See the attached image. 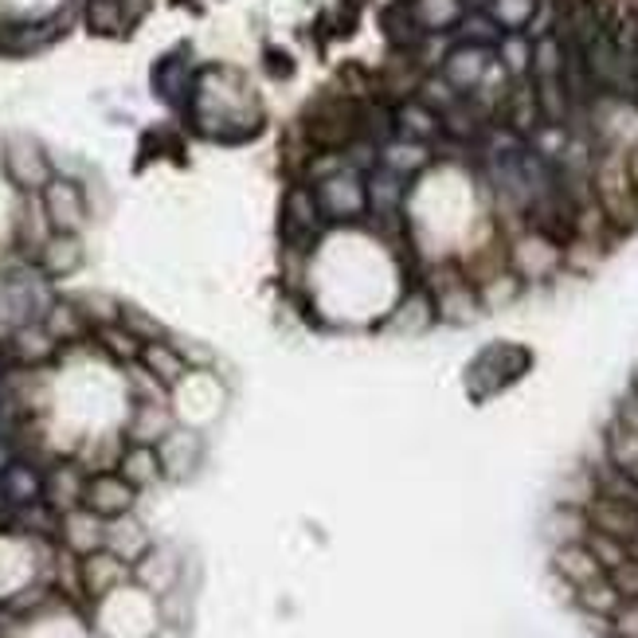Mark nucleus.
<instances>
[{
  "label": "nucleus",
  "mask_w": 638,
  "mask_h": 638,
  "mask_svg": "<svg viewBox=\"0 0 638 638\" xmlns=\"http://www.w3.org/2000/svg\"><path fill=\"white\" fill-rule=\"evenodd\" d=\"M169 427V412H164L161 400H146V407H138V419H134V439L138 443H153L164 435Z\"/></svg>",
  "instance_id": "obj_14"
},
{
  "label": "nucleus",
  "mask_w": 638,
  "mask_h": 638,
  "mask_svg": "<svg viewBox=\"0 0 638 638\" xmlns=\"http://www.w3.org/2000/svg\"><path fill=\"white\" fill-rule=\"evenodd\" d=\"M4 169H9V177L24 192H44L47 184H52L47 153H44V146L32 138H12L9 146H4Z\"/></svg>",
  "instance_id": "obj_2"
},
{
  "label": "nucleus",
  "mask_w": 638,
  "mask_h": 638,
  "mask_svg": "<svg viewBox=\"0 0 638 638\" xmlns=\"http://www.w3.org/2000/svg\"><path fill=\"white\" fill-rule=\"evenodd\" d=\"M630 389L638 392V364H635V372H630Z\"/></svg>",
  "instance_id": "obj_21"
},
{
  "label": "nucleus",
  "mask_w": 638,
  "mask_h": 638,
  "mask_svg": "<svg viewBox=\"0 0 638 638\" xmlns=\"http://www.w3.org/2000/svg\"><path fill=\"white\" fill-rule=\"evenodd\" d=\"M121 579H126V561L121 556H114L110 549L87 552V561H83V584H87V592L103 595L110 587H118Z\"/></svg>",
  "instance_id": "obj_10"
},
{
  "label": "nucleus",
  "mask_w": 638,
  "mask_h": 638,
  "mask_svg": "<svg viewBox=\"0 0 638 638\" xmlns=\"http://www.w3.org/2000/svg\"><path fill=\"white\" fill-rule=\"evenodd\" d=\"M44 329L55 341H67V337H78L87 329V313L78 310V302H52L44 313Z\"/></svg>",
  "instance_id": "obj_12"
},
{
  "label": "nucleus",
  "mask_w": 638,
  "mask_h": 638,
  "mask_svg": "<svg viewBox=\"0 0 638 638\" xmlns=\"http://www.w3.org/2000/svg\"><path fill=\"white\" fill-rule=\"evenodd\" d=\"M121 478H126L130 486L157 482V478H161V458H157V450L149 447V443H138L130 455L121 458Z\"/></svg>",
  "instance_id": "obj_11"
},
{
  "label": "nucleus",
  "mask_w": 638,
  "mask_h": 638,
  "mask_svg": "<svg viewBox=\"0 0 638 638\" xmlns=\"http://www.w3.org/2000/svg\"><path fill=\"white\" fill-rule=\"evenodd\" d=\"M35 263L47 278H63L83 263V243H78L75 232H52V240L35 251Z\"/></svg>",
  "instance_id": "obj_7"
},
{
  "label": "nucleus",
  "mask_w": 638,
  "mask_h": 638,
  "mask_svg": "<svg viewBox=\"0 0 638 638\" xmlns=\"http://www.w3.org/2000/svg\"><path fill=\"white\" fill-rule=\"evenodd\" d=\"M627 169H630V181H635V189H638V146L627 153Z\"/></svg>",
  "instance_id": "obj_20"
},
{
  "label": "nucleus",
  "mask_w": 638,
  "mask_h": 638,
  "mask_svg": "<svg viewBox=\"0 0 638 638\" xmlns=\"http://www.w3.org/2000/svg\"><path fill=\"white\" fill-rule=\"evenodd\" d=\"M612 576V584L623 592V599H638V561L635 556H627V561L619 564V568L607 572Z\"/></svg>",
  "instance_id": "obj_17"
},
{
  "label": "nucleus",
  "mask_w": 638,
  "mask_h": 638,
  "mask_svg": "<svg viewBox=\"0 0 638 638\" xmlns=\"http://www.w3.org/2000/svg\"><path fill=\"white\" fill-rule=\"evenodd\" d=\"M549 572L552 579H561V584H568L572 592H579L584 584H592V579L607 576L604 564L595 561V552L587 549L584 541L576 544H561V549L549 552Z\"/></svg>",
  "instance_id": "obj_5"
},
{
  "label": "nucleus",
  "mask_w": 638,
  "mask_h": 638,
  "mask_svg": "<svg viewBox=\"0 0 638 638\" xmlns=\"http://www.w3.org/2000/svg\"><path fill=\"white\" fill-rule=\"evenodd\" d=\"M40 200H44V212H47V220H52L55 232L78 235V227L87 224V196H83V189H78L75 181L52 177V184L40 192Z\"/></svg>",
  "instance_id": "obj_4"
},
{
  "label": "nucleus",
  "mask_w": 638,
  "mask_h": 638,
  "mask_svg": "<svg viewBox=\"0 0 638 638\" xmlns=\"http://www.w3.org/2000/svg\"><path fill=\"white\" fill-rule=\"evenodd\" d=\"M118 4H121V20H126V24H134V20L146 17L153 0H118Z\"/></svg>",
  "instance_id": "obj_19"
},
{
  "label": "nucleus",
  "mask_w": 638,
  "mask_h": 638,
  "mask_svg": "<svg viewBox=\"0 0 638 638\" xmlns=\"http://www.w3.org/2000/svg\"><path fill=\"white\" fill-rule=\"evenodd\" d=\"M612 638H638V599H623L612 615Z\"/></svg>",
  "instance_id": "obj_15"
},
{
  "label": "nucleus",
  "mask_w": 638,
  "mask_h": 638,
  "mask_svg": "<svg viewBox=\"0 0 638 638\" xmlns=\"http://www.w3.org/2000/svg\"><path fill=\"white\" fill-rule=\"evenodd\" d=\"M141 369L146 372H153L157 380H161V384H181L184 380V372H189V361H184L181 353H177L173 345H169V341H146V345H141Z\"/></svg>",
  "instance_id": "obj_9"
},
{
  "label": "nucleus",
  "mask_w": 638,
  "mask_h": 638,
  "mask_svg": "<svg viewBox=\"0 0 638 638\" xmlns=\"http://www.w3.org/2000/svg\"><path fill=\"white\" fill-rule=\"evenodd\" d=\"M592 533V518H587V509L579 506H552V513L544 518V541L552 549H561V544H576Z\"/></svg>",
  "instance_id": "obj_8"
},
{
  "label": "nucleus",
  "mask_w": 638,
  "mask_h": 638,
  "mask_svg": "<svg viewBox=\"0 0 638 638\" xmlns=\"http://www.w3.org/2000/svg\"><path fill=\"white\" fill-rule=\"evenodd\" d=\"M509 267L518 270L529 290H541L564 275V247L544 232L525 227V232L509 235Z\"/></svg>",
  "instance_id": "obj_1"
},
{
  "label": "nucleus",
  "mask_w": 638,
  "mask_h": 638,
  "mask_svg": "<svg viewBox=\"0 0 638 638\" xmlns=\"http://www.w3.org/2000/svg\"><path fill=\"white\" fill-rule=\"evenodd\" d=\"M529 12H533V0H493V17H498L506 28L525 24Z\"/></svg>",
  "instance_id": "obj_16"
},
{
  "label": "nucleus",
  "mask_w": 638,
  "mask_h": 638,
  "mask_svg": "<svg viewBox=\"0 0 638 638\" xmlns=\"http://www.w3.org/2000/svg\"><path fill=\"white\" fill-rule=\"evenodd\" d=\"M134 490L138 486H130L121 475H95L87 482V490H83V506L103 521H114L134 509Z\"/></svg>",
  "instance_id": "obj_6"
},
{
  "label": "nucleus",
  "mask_w": 638,
  "mask_h": 638,
  "mask_svg": "<svg viewBox=\"0 0 638 638\" xmlns=\"http://www.w3.org/2000/svg\"><path fill=\"white\" fill-rule=\"evenodd\" d=\"M318 204L326 220L349 224V220H357L369 208V184L353 173H337L333 181H326L318 189Z\"/></svg>",
  "instance_id": "obj_3"
},
{
  "label": "nucleus",
  "mask_w": 638,
  "mask_h": 638,
  "mask_svg": "<svg viewBox=\"0 0 638 638\" xmlns=\"http://www.w3.org/2000/svg\"><path fill=\"white\" fill-rule=\"evenodd\" d=\"M55 349V337L47 333L44 326H20L17 333H12V353L20 357V361H40V357H47Z\"/></svg>",
  "instance_id": "obj_13"
},
{
  "label": "nucleus",
  "mask_w": 638,
  "mask_h": 638,
  "mask_svg": "<svg viewBox=\"0 0 638 638\" xmlns=\"http://www.w3.org/2000/svg\"><path fill=\"white\" fill-rule=\"evenodd\" d=\"M121 318H126V326H130L134 337H141V341H161L164 329L157 326L153 318H146L141 310H121Z\"/></svg>",
  "instance_id": "obj_18"
}]
</instances>
